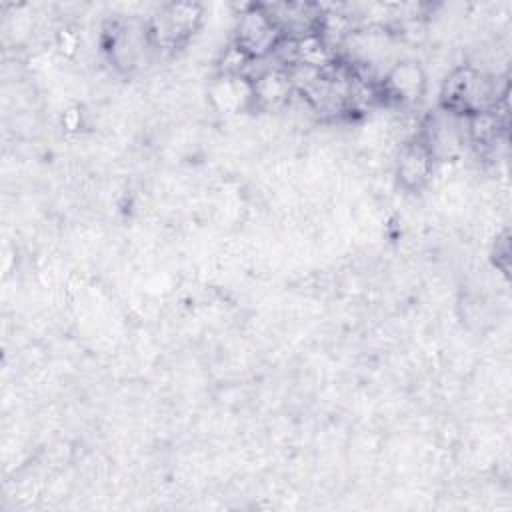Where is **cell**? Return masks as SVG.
Masks as SVG:
<instances>
[{
    "label": "cell",
    "mask_w": 512,
    "mask_h": 512,
    "mask_svg": "<svg viewBox=\"0 0 512 512\" xmlns=\"http://www.w3.org/2000/svg\"><path fill=\"white\" fill-rule=\"evenodd\" d=\"M498 100L496 80L474 66L454 68L440 88V108L462 118L492 112Z\"/></svg>",
    "instance_id": "cell-1"
},
{
    "label": "cell",
    "mask_w": 512,
    "mask_h": 512,
    "mask_svg": "<svg viewBox=\"0 0 512 512\" xmlns=\"http://www.w3.org/2000/svg\"><path fill=\"white\" fill-rule=\"evenodd\" d=\"M282 40V32L262 4H250L240 12L234 28L232 46L248 62H260L274 56Z\"/></svg>",
    "instance_id": "cell-2"
},
{
    "label": "cell",
    "mask_w": 512,
    "mask_h": 512,
    "mask_svg": "<svg viewBox=\"0 0 512 512\" xmlns=\"http://www.w3.org/2000/svg\"><path fill=\"white\" fill-rule=\"evenodd\" d=\"M202 16L204 10L196 2H170L160 6L146 22L150 46L164 50L180 48L200 28Z\"/></svg>",
    "instance_id": "cell-3"
},
{
    "label": "cell",
    "mask_w": 512,
    "mask_h": 512,
    "mask_svg": "<svg viewBox=\"0 0 512 512\" xmlns=\"http://www.w3.org/2000/svg\"><path fill=\"white\" fill-rule=\"evenodd\" d=\"M418 138L424 142L436 162L454 158L462 150V144L468 140L466 120L440 108L426 118Z\"/></svg>",
    "instance_id": "cell-4"
},
{
    "label": "cell",
    "mask_w": 512,
    "mask_h": 512,
    "mask_svg": "<svg viewBox=\"0 0 512 512\" xmlns=\"http://www.w3.org/2000/svg\"><path fill=\"white\" fill-rule=\"evenodd\" d=\"M284 40H302L320 34L324 10L312 2H272L262 4Z\"/></svg>",
    "instance_id": "cell-5"
},
{
    "label": "cell",
    "mask_w": 512,
    "mask_h": 512,
    "mask_svg": "<svg viewBox=\"0 0 512 512\" xmlns=\"http://www.w3.org/2000/svg\"><path fill=\"white\" fill-rule=\"evenodd\" d=\"M378 94L396 104H416L426 90V74L416 60L394 62L376 84Z\"/></svg>",
    "instance_id": "cell-6"
},
{
    "label": "cell",
    "mask_w": 512,
    "mask_h": 512,
    "mask_svg": "<svg viewBox=\"0 0 512 512\" xmlns=\"http://www.w3.org/2000/svg\"><path fill=\"white\" fill-rule=\"evenodd\" d=\"M246 78L250 84V104L260 110H276L284 106L294 92L290 74L280 64L264 68L258 74Z\"/></svg>",
    "instance_id": "cell-7"
},
{
    "label": "cell",
    "mask_w": 512,
    "mask_h": 512,
    "mask_svg": "<svg viewBox=\"0 0 512 512\" xmlns=\"http://www.w3.org/2000/svg\"><path fill=\"white\" fill-rule=\"evenodd\" d=\"M436 160L424 142L416 136L402 144L396 158V178L404 190L416 192L430 180Z\"/></svg>",
    "instance_id": "cell-8"
}]
</instances>
